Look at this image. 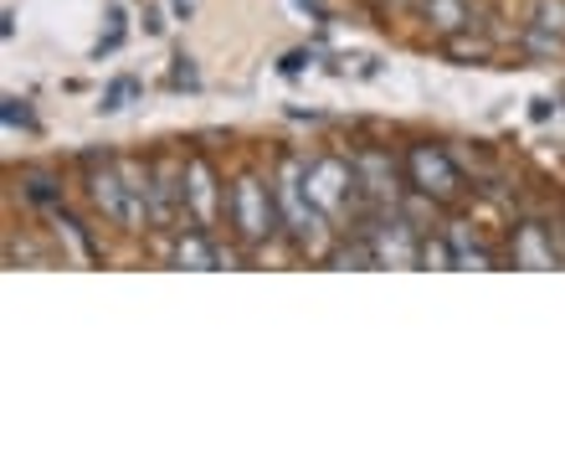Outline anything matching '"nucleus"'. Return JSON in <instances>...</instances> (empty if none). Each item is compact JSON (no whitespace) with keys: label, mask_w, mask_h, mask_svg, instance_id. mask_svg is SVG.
<instances>
[{"label":"nucleus","mask_w":565,"mask_h":453,"mask_svg":"<svg viewBox=\"0 0 565 453\" xmlns=\"http://www.w3.org/2000/svg\"><path fill=\"white\" fill-rule=\"evenodd\" d=\"M135 88H139L135 77H119V83H114V88L104 93V114H114V108H124V104H129V98H135Z\"/></svg>","instance_id":"nucleus-15"},{"label":"nucleus","mask_w":565,"mask_h":453,"mask_svg":"<svg viewBox=\"0 0 565 453\" xmlns=\"http://www.w3.org/2000/svg\"><path fill=\"white\" fill-rule=\"evenodd\" d=\"M226 212H232V227H237L242 242H268L278 232L282 212H278V191L263 186L257 176H242L226 197Z\"/></svg>","instance_id":"nucleus-3"},{"label":"nucleus","mask_w":565,"mask_h":453,"mask_svg":"<svg viewBox=\"0 0 565 453\" xmlns=\"http://www.w3.org/2000/svg\"><path fill=\"white\" fill-rule=\"evenodd\" d=\"M535 31H551V36H565V0H540V11H535Z\"/></svg>","instance_id":"nucleus-14"},{"label":"nucleus","mask_w":565,"mask_h":453,"mask_svg":"<svg viewBox=\"0 0 565 453\" xmlns=\"http://www.w3.org/2000/svg\"><path fill=\"white\" fill-rule=\"evenodd\" d=\"M422 15L437 36H458V31L473 27V6L468 0H422Z\"/></svg>","instance_id":"nucleus-9"},{"label":"nucleus","mask_w":565,"mask_h":453,"mask_svg":"<svg viewBox=\"0 0 565 453\" xmlns=\"http://www.w3.org/2000/svg\"><path fill=\"white\" fill-rule=\"evenodd\" d=\"M447 238H452V253H458V268H489V253L478 242H468V232H447Z\"/></svg>","instance_id":"nucleus-12"},{"label":"nucleus","mask_w":565,"mask_h":453,"mask_svg":"<svg viewBox=\"0 0 565 453\" xmlns=\"http://www.w3.org/2000/svg\"><path fill=\"white\" fill-rule=\"evenodd\" d=\"M443 52L447 57H458V62H489V46L483 42H468V36H443Z\"/></svg>","instance_id":"nucleus-13"},{"label":"nucleus","mask_w":565,"mask_h":453,"mask_svg":"<svg viewBox=\"0 0 565 453\" xmlns=\"http://www.w3.org/2000/svg\"><path fill=\"white\" fill-rule=\"evenodd\" d=\"M365 238H371V247H375V263L386 268V263H396V268H417V238H412V227L402 222V217H381V222H371V227H360Z\"/></svg>","instance_id":"nucleus-6"},{"label":"nucleus","mask_w":565,"mask_h":453,"mask_svg":"<svg viewBox=\"0 0 565 453\" xmlns=\"http://www.w3.org/2000/svg\"><path fill=\"white\" fill-rule=\"evenodd\" d=\"M185 217H191V227H211L222 217L216 170H211L206 155H191V160H185Z\"/></svg>","instance_id":"nucleus-5"},{"label":"nucleus","mask_w":565,"mask_h":453,"mask_svg":"<svg viewBox=\"0 0 565 453\" xmlns=\"http://www.w3.org/2000/svg\"><path fill=\"white\" fill-rule=\"evenodd\" d=\"M175 263L180 268H216L222 257H216V247L206 242V227H185L175 242Z\"/></svg>","instance_id":"nucleus-10"},{"label":"nucleus","mask_w":565,"mask_h":453,"mask_svg":"<svg viewBox=\"0 0 565 453\" xmlns=\"http://www.w3.org/2000/svg\"><path fill=\"white\" fill-rule=\"evenodd\" d=\"M355 186H360V197L371 201L375 212H386V207H396V170H391V155L381 150H360L355 160Z\"/></svg>","instance_id":"nucleus-7"},{"label":"nucleus","mask_w":565,"mask_h":453,"mask_svg":"<svg viewBox=\"0 0 565 453\" xmlns=\"http://www.w3.org/2000/svg\"><path fill=\"white\" fill-rule=\"evenodd\" d=\"M561 247H555V232L540 222L514 227V268H555L561 263Z\"/></svg>","instance_id":"nucleus-8"},{"label":"nucleus","mask_w":565,"mask_h":453,"mask_svg":"<svg viewBox=\"0 0 565 453\" xmlns=\"http://www.w3.org/2000/svg\"><path fill=\"white\" fill-rule=\"evenodd\" d=\"M406 181L417 186L427 201H452L462 191V170L437 145H412L406 150Z\"/></svg>","instance_id":"nucleus-4"},{"label":"nucleus","mask_w":565,"mask_h":453,"mask_svg":"<svg viewBox=\"0 0 565 453\" xmlns=\"http://www.w3.org/2000/svg\"><path fill=\"white\" fill-rule=\"evenodd\" d=\"M303 191H309V201L329 217V222H334V217H344L350 207H355L360 217L375 212L371 201L360 197L355 166H350V160H334V155H319V160H309V166H303Z\"/></svg>","instance_id":"nucleus-1"},{"label":"nucleus","mask_w":565,"mask_h":453,"mask_svg":"<svg viewBox=\"0 0 565 453\" xmlns=\"http://www.w3.org/2000/svg\"><path fill=\"white\" fill-rule=\"evenodd\" d=\"M6 124H31V108H21L15 98H6Z\"/></svg>","instance_id":"nucleus-16"},{"label":"nucleus","mask_w":565,"mask_h":453,"mask_svg":"<svg viewBox=\"0 0 565 453\" xmlns=\"http://www.w3.org/2000/svg\"><path fill=\"white\" fill-rule=\"evenodd\" d=\"M278 212H282V227L288 238L303 247V253H324L329 242V217L319 212L303 191V166L298 160H282V176H278Z\"/></svg>","instance_id":"nucleus-2"},{"label":"nucleus","mask_w":565,"mask_h":453,"mask_svg":"<svg viewBox=\"0 0 565 453\" xmlns=\"http://www.w3.org/2000/svg\"><path fill=\"white\" fill-rule=\"evenodd\" d=\"M417 263H422V268H458L452 238H422L417 242Z\"/></svg>","instance_id":"nucleus-11"}]
</instances>
